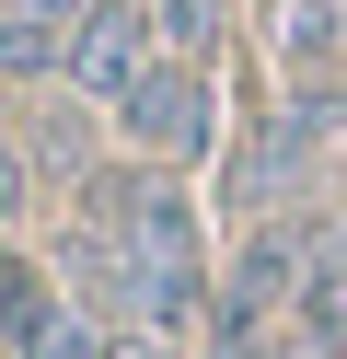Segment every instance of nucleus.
I'll list each match as a JSON object with an SVG mask.
<instances>
[{"instance_id": "nucleus-7", "label": "nucleus", "mask_w": 347, "mask_h": 359, "mask_svg": "<svg viewBox=\"0 0 347 359\" xmlns=\"http://www.w3.org/2000/svg\"><path fill=\"white\" fill-rule=\"evenodd\" d=\"M301 325H313V348L336 359L347 348V220L324 232V255H313V278H301Z\"/></svg>"}, {"instance_id": "nucleus-1", "label": "nucleus", "mask_w": 347, "mask_h": 359, "mask_svg": "<svg viewBox=\"0 0 347 359\" xmlns=\"http://www.w3.org/2000/svg\"><path fill=\"white\" fill-rule=\"evenodd\" d=\"M81 232H104L116 255H128V278H139V313L151 325H174V313H197V209H185L162 174H139V163H116V174H93L81 186Z\"/></svg>"}, {"instance_id": "nucleus-2", "label": "nucleus", "mask_w": 347, "mask_h": 359, "mask_svg": "<svg viewBox=\"0 0 347 359\" xmlns=\"http://www.w3.org/2000/svg\"><path fill=\"white\" fill-rule=\"evenodd\" d=\"M313 255H324V220H301V209H290V220H254V232H243V255H231L220 313H208V359H254L266 313H290V302H301Z\"/></svg>"}, {"instance_id": "nucleus-3", "label": "nucleus", "mask_w": 347, "mask_h": 359, "mask_svg": "<svg viewBox=\"0 0 347 359\" xmlns=\"http://www.w3.org/2000/svg\"><path fill=\"white\" fill-rule=\"evenodd\" d=\"M347 128V81H313V93L266 104V116L243 128V163H231V197H243L254 220H266V197H290L301 174H313V151Z\"/></svg>"}, {"instance_id": "nucleus-8", "label": "nucleus", "mask_w": 347, "mask_h": 359, "mask_svg": "<svg viewBox=\"0 0 347 359\" xmlns=\"http://www.w3.org/2000/svg\"><path fill=\"white\" fill-rule=\"evenodd\" d=\"M336 0H278V47H290V58H336Z\"/></svg>"}, {"instance_id": "nucleus-5", "label": "nucleus", "mask_w": 347, "mask_h": 359, "mask_svg": "<svg viewBox=\"0 0 347 359\" xmlns=\"http://www.w3.org/2000/svg\"><path fill=\"white\" fill-rule=\"evenodd\" d=\"M139 70H151V12H139V0H93L81 24H69V47H58V81H69V93L128 104Z\"/></svg>"}, {"instance_id": "nucleus-11", "label": "nucleus", "mask_w": 347, "mask_h": 359, "mask_svg": "<svg viewBox=\"0 0 347 359\" xmlns=\"http://www.w3.org/2000/svg\"><path fill=\"white\" fill-rule=\"evenodd\" d=\"M0 359H12V348H0Z\"/></svg>"}, {"instance_id": "nucleus-4", "label": "nucleus", "mask_w": 347, "mask_h": 359, "mask_svg": "<svg viewBox=\"0 0 347 359\" xmlns=\"http://www.w3.org/2000/svg\"><path fill=\"white\" fill-rule=\"evenodd\" d=\"M0 348H12V359H104V325H93L46 266L0 255Z\"/></svg>"}, {"instance_id": "nucleus-9", "label": "nucleus", "mask_w": 347, "mask_h": 359, "mask_svg": "<svg viewBox=\"0 0 347 359\" xmlns=\"http://www.w3.org/2000/svg\"><path fill=\"white\" fill-rule=\"evenodd\" d=\"M162 24H174V47H185V58H197V47H208V35H220V12H208V0H174V12H162Z\"/></svg>"}, {"instance_id": "nucleus-6", "label": "nucleus", "mask_w": 347, "mask_h": 359, "mask_svg": "<svg viewBox=\"0 0 347 359\" xmlns=\"http://www.w3.org/2000/svg\"><path fill=\"white\" fill-rule=\"evenodd\" d=\"M116 116H128L139 151L197 163V151H208V70H197V58H151V70L128 81V104H116Z\"/></svg>"}, {"instance_id": "nucleus-10", "label": "nucleus", "mask_w": 347, "mask_h": 359, "mask_svg": "<svg viewBox=\"0 0 347 359\" xmlns=\"http://www.w3.org/2000/svg\"><path fill=\"white\" fill-rule=\"evenodd\" d=\"M0 209H23V163H12V151H0Z\"/></svg>"}]
</instances>
